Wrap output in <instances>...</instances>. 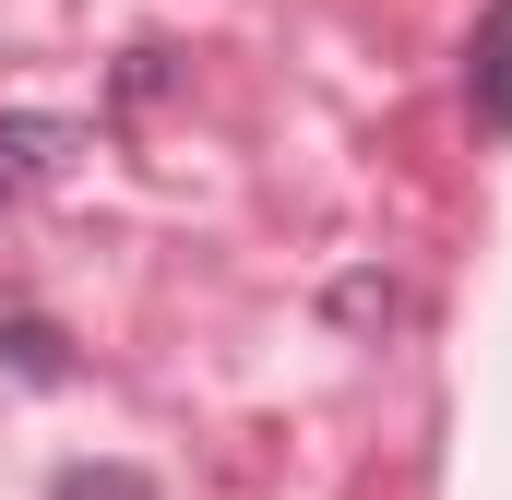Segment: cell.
<instances>
[{
	"mask_svg": "<svg viewBox=\"0 0 512 500\" xmlns=\"http://www.w3.org/2000/svg\"><path fill=\"white\" fill-rule=\"evenodd\" d=\"M465 120L489 131V143H512V0L477 12V48H465Z\"/></svg>",
	"mask_w": 512,
	"mask_h": 500,
	"instance_id": "1",
	"label": "cell"
},
{
	"mask_svg": "<svg viewBox=\"0 0 512 500\" xmlns=\"http://www.w3.org/2000/svg\"><path fill=\"white\" fill-rule=\"evenodd\" d=\"M60 143H72V120H0V191H24Z\"/></svg>",
	"mask_w": 512,
	"mask_h": 500,
	"instance_id": "2",
	"label": "cell"
},
{
	"mask_svg": "<svg viewBox=\"0 0 512 500\" xmlns=\"http://www.w3.org/2000/svg\"><path fill=\"white\" fill-rule=\"evenodd\" d=\"M0 346H12V370H24V381H48V370H60V334H48V322H12Z\"/></svg>",
	"mask_w": 512,
	"mask_h": 500,
	"instance_id": "3",
	"label": "cell"
},
{
	"mask_svg": "<svg viewBox=\"0 0 512 500\" xmlns=\"http://www.w3.org/2000/svg\"><path fill=\"white\" fill-rule=\"evenodd\" d=\"M60 500H143V489H131V477H72Z\"/></svg>",
	"mask_w": 512,
	"mask_h": 500,
	"instance_id": "4",
	"label": "cell"
}]
</instances>
